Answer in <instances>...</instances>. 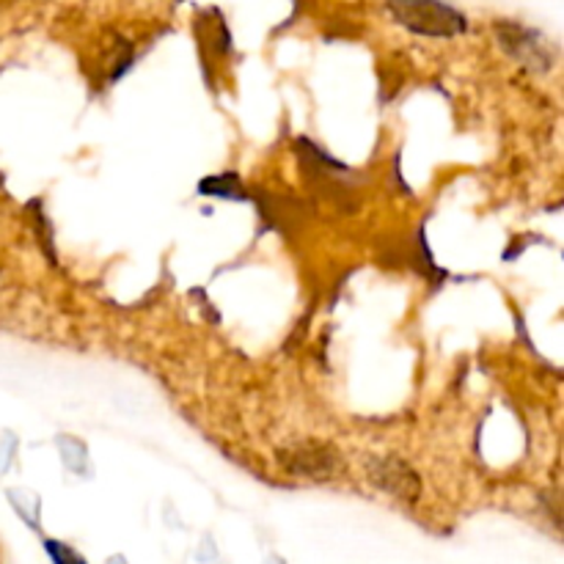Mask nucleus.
<instances>
[{
  "instance_id": "2",
  "label": "nucleus",
  "mask_w": 564,
  "mask_h": 564,
  "mask_svg": "<svg viewBox=\"0 0 564 564\" xmlns=\"http://www.w3.org/2000/svg\"><path fill=\"white\" fill-rule=\"evenodd\" d=\"M397 22L424 36H455L466 31V17L446 3H389Z\"/></svg>"
},
{
  "instance_id": "3",
  "label": "nucleus",
  "mask_w": 564,
  "mask_h": 564,
  "mask_svg": "<svg viewBox=\"0 0 564 564\" xmlns=\"http://www.w3.org/2000/svg\"><path fill=\"white\" fill-rule=\"evenodd\" d=\"M367 474L375 488L386 490L405 505H416L419 496H422V479L400 457H372L367 463Z\"/></svg>"
},
{
  "instance_id": "5",
  "label": "nucleus",
  "mask_w": 564,
  "mask_h": 564,
  "mask_svg": "<svg viewBox=\"0 0 564 564\" xmlns=\"http://www.w3.org/2000/svg\"><path fill=\"white\" fill-rule=\"evenodd\" d=\"M47 551H50V556H53V560H55V564H86V562L80 560V556L75 554V551L66 549L64 543H55V540H50Z\"/></svg>"
},
{
  "instance_id": "4",
  "label": "nucleus",
  "mask_w": 564,
  "mask_h": 564,
  "mask_svg": "<svg viewBox=\"0 0 564 564\" xmlns=\"http://www.w3.org/2000/svg\"><path fill=\"white\" fill-rule=\"evenodd\" d=\"M496 33L501 39V47L510 55H516L529 69L545 72L551 66V55L545 50V42L540 39V33L516 25V22H501V25H496Z\"/></svg>"
},
{
  "instance_id": "1",
  "label": "nucleus",
  "mask_w": 564,
  "mask_h": 564,
  "mask_svg": "<svg viewBox=\"0 0 564 564\" xmlns=\"http://www.w3.org/2000/svg\"><path fill=\"white\" fill-rule=\"evenodd\" d=\"M279 463L292 477L312 479V482H330L345 471L339 449L323 441H297L279 452Z\"/></svg>"
}]
</instances>
